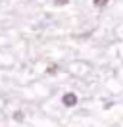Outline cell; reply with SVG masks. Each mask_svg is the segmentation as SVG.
<instances>
[{"label":"cell","mask_w":123,"mask_h":127,"mask_svg":"<svg viewBox=\"0 0 123 127\" xmlns=\"http://www.w3.org/2000/svg\"><path fill=\"white\" fill-rule=\"evenodd\" d=\"M108 2L110 0H94V6L96 8H104V6H108Z\"/></svg>","instance_id":"obj_2"},{"label":"cell","mask_w":123,"mask_h":127,"mask_svg":"<svg viewBox=\"0 0 123 127\" xmlns=\"http://www.w3.org/2000/svg\"><path fill=\"white\" fill-rule=\"evenodd\" d=\"M14 118L17 119V121H21V119H23V114H21V112H17V114H14Z\"/></svg>","instance_id":"obj_4"},{"label":"cell","mask_w":123,"mask_h":127,"mask_svg":"<svg viewBox=\"0 0 123 127\" xmlns=\"http://www.w3.org/2000/svg\"><path fill=\"white\" fill-rule=\"evenodd\" d=\"M54 4H56V6H65V4H67L69 0H52Z\"/></svg>","instance_id":"obj_3"},{"label":"cell","mask_w":123,"mask_h":127,"mask_svg":"<svg viewBox=\"0 0 123 127\" xmlns=\"http://www.w3.org/2000/svg\"><path fill=\"white\" fill-rule=\"evenodd\" d=\"M62 102H63V106H67V108H73L77 104V95H73V93H65V95L62 96Z\"/></svg>","instance_id":"obj_1"}]
</instances>
